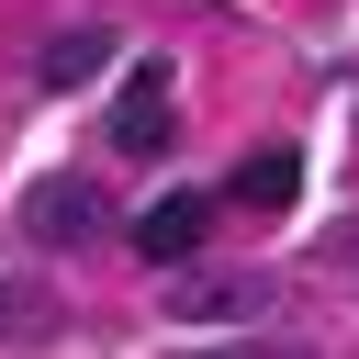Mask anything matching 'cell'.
<instances>
[{
	"label": "cell",
	"mask_w": 359,
	"mask_h": 359,
	"mask_svg": "<svg viewBox=\"0 0 359 359\" xmlns=\"http://www.w3.org/2000/svg\"><path fill=\"white\" fill-rule=\"evenodd\" d=\"M168 135H180V67H123V90H112V157H168Z\"/></svg>",
	"instance_id": "obj_1"
},
{
	"label": "cell",
	"mask_w": 359,
	"mask_h": 359,
	"mask_svg": "<svg viewBox=\"0 0 359 359\" xmlns=\"http://www.w3.org/2000/svg\"><path fill=\"white\" fill-rule=\"evenodd\" d=\"M280 292L258 280V269H191V280H168V314L180 325H258Z\"/></svg>",
	"instance_id": "obj_2"
},
{
	"label": "cell",
	"mask_w": 359,
	"mask_h": 359,
	"mask_svg": "<svg viewBox=\"0 0 359 359\" xmlns=\"http://www.w3.org/2000/svg\"><path fill=\"white\" fill-rule=\"evenodd\" d=\"M22 236H34V247H90V236H101V191H90V180H34Z\"/></svg>",
	"instance_id": "obj_3"
},
{
	"label": "cell",
	"mask_w": 359,
	"mask_h": 359,
	"mask_svg": "<svg viewBox=\"0 0 359 359\" xmlns=\"http://www.w3.org/2000/svg\"><path fill=\"white\" fill-rule=\"evenodd\" d=\"M292 191H303V157H292V146H247L236 180H224L236 213H292Z\"/></svg>",
	"instance_id": "obj_4"
},
{
	"label": "cell",
	"mask_w": 359,
	"mask_h": 359,
	"mask_svg": "<svg viewBox=\"0 0 359 359\" xmlns=\"http://www.w3.org/2000/svg\"><path fill=\"white\" fill-rule=\"evenodd\" d=\"M202 236H213V191H168V202H157V213L135 224V247H146L157 269H180V258H191Z\"/></svg>",
	"instance_id": "obj_5"
},
{
	"label": "cell",
	"mask_w": 359,
	"mask_h": 359,
	"mask_svg": "<svg viewBox=\"0 0 359 359\" xmlns=\"http://www.w3.org/2000/svg\"><path fill=\"white\" fill-rule=\"evenodd\" d=\"M101 67H112V34H101V22H67V34H45V56H34L45 90H90Z\"/></svg>",
	"instance_id": "obj_6"
},
{
	"label": "cell",
	"mask_w": 359,
	"mask_h": 359,
	"mask_svg": "<svg viewBox=\"0 0 359 359\" xmlns=\"http://www.w3.org/2000/svg\"><path fill=\"white\" fill-rule=\"evenodd\" d=\"M191 359H292V348H191Z\"/></svg>",
	"instance_id": "obj_7"
},
{
	"label": "cell",
	"mask_w": 359,
	"mask_h": 359,
	"mask_svg": "<svg viewBox=\"0 0 359 359\" xmlns=\"http://www.w3.org/2000/svg\"><path fill=\"white\" fill-rule=\"evenodd\" d=\"M0 325H11V303H0Z\"/></svg>",
	"instance_id": "obj_8"
}]
</instances>
